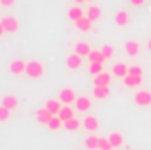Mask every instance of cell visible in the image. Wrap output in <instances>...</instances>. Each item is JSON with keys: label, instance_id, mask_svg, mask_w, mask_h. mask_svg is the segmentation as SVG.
<instances>
[{"label": "cell", "instance_id": "cell-35", "mask_svg": "<svg viewBox=\"0 0 151 150\" xmlns=\"http://www.w3.org/2000/svg\"><path fill=\"white\" fill-rule=\"evenodd\" d=\"M0 34H2V27H0Z\"/></svg>", "mask_w": 151, "mask_h": 150}, {"label": "cell", "instance_id": "cell-29", "mask_svg": "<svg viewBox=\"0 0 151 150\" xmlns=\"http://www.w3.org/2000/svg\"><path fill=\"white\" fill-rule=\"evenodd\" d=\"M77 25H79L83 30H88V28H90V21H88V20H79Z\"/></svg>", "mask_w": 151, "mask_h": 150}, {"label": "cell", "instance_id": "cell-15", "mask_svg": "<svg viewBox=\"0 0 151 150\" xmlns=\"http://www.w3.org/2000/svg\"><path fill=\"white\" fill-rule=\"evenodd\" d=\"M62 125H63V120H62L58 115H53L51 120H49V124H47V129H49V131H58Z\"/></svg>", "mask_w": 151, "mask_h": 150}, {"label": "cell", "instance_id": "cell-25", "mask_svg": "<svg viewBox=\"0 0 151 150\" xmlns=\"http://www.w3.org/2000/svg\"><path fill=\"white\" fill-rule=\"evenodd\" d=\"M77 51H79V55H90V53H91V51H90V46L84 44V42L77 44Z\"/></svg>", "mask_w": 151, "mask_h": 150}, {"label": "cell", "instance_id": "cell-22", "mask_svg": "<svg viewBox=\"0 0 151 150\" xmlns=\"http://www.w3.org/2000/svg\"><path fill=\"white\" fill-rule=\"evenodd\" d=\"M4 27H5V30H9V32H14V30H16V27H18V23H16L14 20L7 18V20H4Z\"/></svg>", "mask_w": 151, "mask_h": 150}, {"label": "cell", "instance_id": "cell-23", "mask_svg": "<svg viewBox=\"0 0 151 150\" xmlns=\"http://www.w3.org/2000/svg\"><path fill=\"white\" fill-rule=\"evenodd\" d=\"M100 73H104V71H102V64H95V62H91V66H90V74L99 76Z\"/></svg>", "mask_w": 151, "mask_h": 150}, {"label": "cell", "instance_id": "cell-28", "mask_svg": "<svg viewBox=\"0 0 151 150\" xmlns=\"http://www.w3.org/2000/svg\"><path fill=\"white\" fill-rule=\"evenodd\" d=\"M116 21H118L119 25H125V23H127V14H125V12H119V14L116 16Z\"/></svg>", "mask_w": 151, "mask_h": 150}, {"label": "cell", "instance_id": "cell-24", "mask_svg": "<svg viewBox=\"0 0 151 150\" xmlns=\"http://www.w3.org/2000/svg\"><path fill=\"white\" fill-rule=\"evenodd\" d=\"M104 58H106V57H104L102 53H90V60L95 62V64H102Z\"/></svg>", "mask_w": 151, "mask_h": 150}, {"label": "cell", "instance_id": "cell-18", "mask_svg": "<svg viewBox=\"0 0 151 150\" xmlns=\"http://www.w3.org/2000/svg\"><path fill=\"white\" fill-rule=\"evenodd\" d=\"M114 74L119 76V78H125V76L128 74V67L123 66V64H116L114 66Z\"/></svg>", "mask_w": 151, "mask_h": 150}, {"label": "cell", "instance_id": "cell-6", "mask_svg": "<svg viewBox=\"0 0 151 150\" xmlns=\"http://www.w3.org/2000/svg\"><path fill=\"white\" fill-rule=\"evenodd\" d=\"M2 106H5V108H9L12 111V110H16L19 106V99L16 95H4L2 97Z\"/></svg>", "mask_w": 151, "mask_h": 150}, {"label": "cell", "instance_id": "cell-21", "mask_svg": "<svg viewBox=\"0 0 151 150\" xmlns=\"http://www.w3.org/2000/svg\"><path fill=\"white\" fill-rule=\"evenodd\" d=\"M11 118V110L0 104V122H7Z\"/></svg>", "mask_w": 151, "mask_h": 150}, {"label": "cell", "instance_id": "cell-2", "mask_svg": "<svg viewBox=\"0 0 151 150\" xmlns=\"http://www.w3.org/2000/svg\"><path fill=\"white\" fill-rule=\"evenodd\" d=\"M27 74L30 76V78H34V79L42 78V76H44V67H42V64H39V62H30V64H27Z\"/></svg>", "mask_w": 151, "mask_h": 150}, {"label": "cell", "instance_id": "cell-11", "mask_svg": "<svg viewBox=\"0 0 151 150\" xmlns=\"http://www.w3.org/2000/svg\"><path fill=\"white\" fill-rule=\"evenodd\" d=\"M123 81H125V85H127L128 88H134V87H139V85L142 83V78H141V76L127 74L125 78H123Z\"/></svg>", "mask_w": 151, "mask_h": 150}, {"label": "cell", "instance_id": "cell-19", "mask_svg": "<svg viewBox=\"0 0 151 150\" xmlns=\"http://www.w3.org/2000/svg\"><path fill=\"white\" fill-rule=\"evenodd\" d=\"M67 66H69L70 69H79V67H81V58L76 57V55L69 57V58H67Z\"/></svg>", "mask_w": 151, "mask_h": 150}, {"label": "cell", "instance_id": "cell-32", "mask_svg": "<svg viewBox=\"0 0 151 150\" xmlns=\"http://www.w3.org/2000/svg\"><path fill=\"white\" fill-rule=\"evenodd\" d=\"M90 18H91V20H97V18H99V9H91V11H90Z\"/></svg>", "mask_w": 151, "mask_h": 150}, {"label": "cell", "instance_id": "cell-3", "mask_svg": "<svg viewBox=\"0 0 151 150\" xmlns=\"http://www.w3.org/2000/svg\"><path fill=\"white\" fill-rule=\"evenodd\" d=\"M76 92L72 90V88H62L60 90V101L62 103H65L67 106H70L72 103H76Z\"/></svg>", "mask_w": 151, "mask_h": 150}, {"label": "cell", "instance_id": "cell-30", "mask_svg": "<svg viewBox=\"0 0 151 150\" xmlns=\"http://www.w3.org/2000/svg\"><path fill=\"white\" fill-rule=\"evenodd\" d=\"M100 53H102V55H104V57H106V58H109V57H111V55H113V50H111V48H109V46H104V48H102V51H100Z\"/></svg>", "mask_w": 151, "mask_h": 150}, {"label": "cell", "instance_id": "cell-20", "mask_svg": "<svg viewBox=\"0 0 151 150\" xmlns=\"http://www.w3.org/2000/svg\"><path fill=\"white\" fill-rule=\"evenodd\" d=\"M113 143L109 141V138H100L99 141V150H113Z\"/></svg>", "mask_w": 151, "mask_h": 150}, {"label": "cell", "instance_id": "cell-27", "mask_svg": "<svg viewBox=\"0 0 151 150\" xmlns=\"http://www.w3.org/2000/svg\"><path fill=\"white\" fill-rule=\"evenodd\" d=\"M128 74L141 76V78H142V69H141V67H130V69H128Z\"/></svg>", "mask_w": 151, "mask_h": 150}, {"label": "cell", "instance_id": "cell-16", "mask_svg": "<svg viewBox=\"0 0 151 150\" xmlns=\"http://www.w3.org/2000/svg\"><path fill=\"white\" fill-rule=\"evenodd\" d=\"M58 117L63 120V122H67V120H70V118H74V110L70 108V106H63L62 110H60V113H58Z\"/></svg>", "mask_w": 151, "mask_h": 150}, {"label": "cell", "instance_id": "cell-5", "mask_svg": "<svg viewBox=\"0 0 151 150\" xmlns=\"http://www.w3.org/2000/svg\"><path fill=\"white\" fill-rule=\"evenodd\" d=\"M44 108L49 113H53V115H58L63 106H62V101H58V99H47L46 104H44Z\"/></svg>", "mask_w": 151, "mask_h": 150}, {"label": "cell", "instance_id": "cell-4", "mask_svg": "<svg viewBox=\"0 0 151 150\" xmlns=\"http://www.w3.org/2000/svg\"><path fill=\"white\" fill-rule=\"evenodd\" d=\"M83 125H84V129L86 131H90V133H97L99 131V118L95 117V115H90V117H86L84 118V122H83Z\"/></svg>", "mask_w": 151, "mask_h": 150}, {"label": "cell", "instance_id": "cell-33", "mask_svg": "<svg viewBox=\"0 0 151 150\" xmlns=\"http://www.w3.org/2000/svg\"><path fill=\"white\" fill-rule=\"evenodd\" d=\"M4 2H5L7 5H9V4H12V0H4Z\"/></svg>", "mask_w": 151, "mask_h": 150}, {"label": "cell", "instance_id": "cell-10", "mask_svg": "<svg viewBox=\"0 0 151 150\" xmlns=\"http://www.w3.org/2000/svg\"><path fill=\"white\" fill-rule=\"evenodd\" d=\"M109 81H111V76L107 73H100L99 76H95L93 87H109Z\"/></svg>", "mask_w": 151, "mask_h": 150}, {"label": "cell", "instance_id": "cell-17", "mask_svg": "<svg viewBox=\"0 0 151 150\" xmlns=\"http://www.w3.org/2000/svg\"><path fill=\"white\" fill-rule=\"evenodd\" d=\"M63 127L67 129V131H70V133H74V131H77L79 127H81V124H79V120L77 118H70V120H67V122H63Z\"/></svg>", "mask_w": 151, "mask_h": 150}, {"label": "cell", "instance_id": "cell-14", "mask_svg": "<svg viewBox=\"0 0 151 150\" xmlns=\"http://www.w3.org/2000/svg\"><path fill=\"white\" fill-rule=\"evenodd\" d=\"M99 141H100V138L99 136H95L93 133L86 138V141H84V145H86V149L88 150H95V149H99Z\"/></svg>", "mask_w": 151, "mask_h": 150}, {"label": "cell", "instance_id": "cell-36", "mask_svg": "<svg viewBox=\"0 0 151 150\" xmlns=\"http://www.w3.org/2000/svg\"><path fill=\"white\" fill-rule=\"evenodd\" d=\"M150 46H151V42H150Z\"/></svg>", "mask_w": 151, "mask_h": 150}, {"label": "cell", "instance_id": "cell-12", "mask_svg": "<svg viewBox=\"0 0 151 150\" xmlns=\"http://www.w3.org/2000/svg\"><path fill=\"white\" fill-rule=\"evenodd\" d=\"M93 95L97 99H107L111 95V90H109V87H95L93 88Z\"/></svg>", "mask_w": 151, "mask_h": 150}, {"label": "cell", "instance_id": "cell-7", "mask_svg": "<svg viewBox=\"0 0 151 150\" xmlns=\"http://www.w3.org/2000/svg\"><path fill=\"white\" fill-rule=\"evenodd\" d=\"M51 117H53V113H49L46 108H40V110L35 111V118H37V122H39V124H44V125H47V124H49Z\"/></svg>", "mask_w": 151, "mask_h": 150}, {"label": "cell", "instance_id": "cell-31", "mask_svg": "<svg viewBox=\"0 0 151 150\" xmlns=\"http://www.w3.org/2000/svg\"><path fill=\"white\" fill-rule=\"evenodd\" d=\"M70 18H72V20H79V18H81V12H79L77 9H76V11H70Z\"/></svg>", "mask_w": 151, "mask_h": 150}, {"label": "cell", "instance_id": "cell-26", "mask_svg": "<svg viewBox=\"0 0 151 150\" xmlns=\"http://www.w3.org/2000/svg\"><path fill=\"white\" fill-rule=\"evenodd\" d=\"M127 51H128L130 55H137V53H139V46H137V42H128V44H127Z\"/></svg>", "mask_w": 151, "mask_h": 150}, {"label": "cell", "instance_id": "cell-9", "mask_svg": "<svg viewBox=\"0 0 151 150\" xmlns=\"http://www.w3.org/2000/svg\"><path fill=\"white\" fill-rule=\"evenodd\" d=\"M11 73L12 74H23V73H27V64L23 60H14L11 64Z\"/></svg>", "mask_w": 151, "mask_h": 150}, {"label": "cell", "instance_id": "cell-1", "mask_svg": "<svg viewBox=\"0 0 151 150\" xmlns=\"http://www.w3.org/2000/svg\"><path fill=\"white\" fill-rule=\"evenodd\" d=\"M134 103L137 106H142V108L151 106V90H139L134 95Z\"/></svg>", "mask_w": 151, "mask_h": 150}, {"label": "cell", "instance_id": "cell-34", "mask_svg": "<svg viewBox=\"0 0 151 150\" xmlns=\"http://www.w3.org/2000/svg\"><path fill=\"white\" fill-rule=\"evenodd\" d=\"M125 150H134V149H125Z\"/></svg>", "mask_w": 151, "mask_h": 150}, {"label": "cell", "instance_id": "cell-13", "mask_svg": "<svg viewBox=\"0 0 151 150\" xmlns=\"http://www.w3.org/2000/svg\"><path fill=\"white\" fill-rule=\"evenodd\" d=\"M109 141L113 143L114 149H119V147L123 145V134H121V133H118V131H114V133L109 134Z\"/></svg>", "mask_w": 151, "mask_h": 150}, {"label": "cell", "instance_id": "cell-8", "mask_svg": "<svg viewBox=\"0 0 151 150\" xmlns=\"http://www.w3.org/2000/svg\"><path fill=\"white\" fill-rule=\"evenodd\" d=\"M90 108H91V101L88 97H77L76 99V110L77 111L84 113V111H88Z\"/></svg>", "mask_w": 151, "mask_h": 150}]
</instances>
